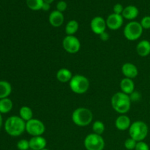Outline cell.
I'll return each mask as SVG.
<instances>
[{"label": "cell", "mask_w": 150, "mask_h": 150, "mask_svg": "<svg viewBox=\"0 0 150 150\" xmlns=\"http://www.w3.org/2000/svg\"><path fill=\"white\" fill-rule=\"evenodd\" d=\"M17 148L18 150H28L29 147V142L26 139H21L17 143Z\"/></svg>", "instance_id": "cell-27"}, {"label": "cell", "mask_w": 150, "mask_h": 150, "mask_svg": "<svg viewBox=\"0 0 150 150\" xmlns=\"http://www.w3.org/2000/svg\"><path fill=\"white\" fill-rule=\"evenodd\" d=\"M45 131V126L41 120L38 119H32L26 122V132L33 136H42Z\"/></svg>", "instance_id": "cell-8"}, {"label": "cell", "mask_w": 150, "mask_h": 150, "mask_svg": "<svg viewBox=\"0 0 150 150\" xmlns=\"http://www.w3.org/2000/svg\"><path fill=\"white\" fill-rule=\"evenodd\" d=\"M100 38L101 40H103V41L108 40V39L110 38L109 34L106 32H103L102 34H100Z\"/></svg>", "instance_id": "cell-33"}, {"label": "cell", "mask_w": 150, "mask_h": 150, "mask_svg": "<svg viewBox=\"0 0 150 150\" xmlns=\"http://www.w3.org/2000/svg\"><path fill=\"white\" fill-rule=\"evenodd\" d=\"M33 111L29 106L23 105L19 110V117L26 122L33 119Z\"/></svg>", "instance_id": "cell-22"}, {"label": "cell", "mask_w": 150, "mask_h": 150, "mask_svg": "<svg viewBox=\"0 0 150 150\" xmlns=\"http://www.w3.org/2000/svg\"><path fill=\"white\" fill-rule=\"evenodd\" d=\"M120 86L121 92L128 95H131L135 91V83L133 79L124 78L120 81Z\"/></svg>", "instance_id": "cell-16"}, {"label": "cell", "mask_w": 150, "mask_h": 150, "mask_svg": "<svg viewBox=\"0 0 150 150\" xmlns=\"http://www.w3.org/2000/svg\"><path fill=\"white\" fill-rule=\"evenodd\" d=\"M50 8H51V4L45 2L43 3L42 7V10H43V11H48L50 10Z\"/></svg>", "instance_id": "cell-34"}, {"label": "cell", "mask_w": 150, "mask_h": 150, "mask_svg": "<svg viewBox=\"0 0 150 150\" xmlns=\"http://www.w3.org/2000/svg\"><path fill=\"white\" fill-rule=\"evenodd\" d=\"M29 142V147L32 150H42L46 148L47 141L42 136H33Z\"/></svg>", "instance_id": "cell-14"}, {"label": "cell", "mask_w": 150, "mask_h": 150, "mask_svg": "<svg viewBox=\"0 0 150 150\" xmlns=\"http://www.w3.org/2000/svg\"><path fill=\"white\" fill-rule=\"evenodd\" d=\"M43 1H44V2L48 3V4H51V3L54 2V0H43Z\"/></svg>", "instance_id": "cell-36"}, {"label": "cell", "mask_w": 150, "mask_h": 150, "mask_svg": "<svg viewBox=\"0 0 150 150\" xmlns=\"http://www.w3.org/2000/svg\"><path fill=\"white\" fill-rule=\"evenodd\" d=\"M141 25L143 27L144 29H150V16H146L142 19L140 22Z\"/></svg>", "instance_id": "cell-28"}, {"label": "cell", "mask_w": 150, "mask_h": 150, "mask_svg": "<svg viewBox=\"0 0 150 150\" xmlns=\"http://www.w3.org/2000/svg\"><path fill=\"white\" fill-rule=\"evenodd\" d=\"M13 107V103L9 98L0 100V113L1 114H8Z\"/></svg>", "instance_id": "cell-21"}, {"label": "cell", "mask_w": 150, "mask_h": 150, "mask_svg": "<svg viewBox=\"0 0 150 150\" xmlns=\"http://www.w3.org/2000/svg\"><path fill=\"white\" fill-rule=\"evenodd\" d=\"M139 9L137 7L134 5H128L127 7H124L122 16L123 18H125L127 20L133 21L136 19L139 16Z\"/></svg>", "instance_id": "cell-17"}, {"label": "cell", "mask_w": 150, "mask_h": 150, "mask_svg": "<svg viewBox=\"0 0 150 150\" xmlns=\"http://www.w3.org/2000/svg\"><path fill=\"white\" fill-rule=\"evenodd\" d=\"M89 81L86 76L77 74L73 76L69 82V86L71 91L77 95L85 94L89 88Z\"/></svg>", "instance_id": "cell-5"}, {"label": "cell", "mask_w": 150, "mask_h": 150, "mask_svg": "<svg viewBox=\"0 0 150 150\" xmlns=\"http://www.w3.org/2000/svg\"><path fill=\"white\" fill-rule=\"evenodd\" d=\"M123 10H124V7H123L122 4H116L113 7V10H114V13H116V14H118V15H122V13Z\"/></svg>", "instance_id": "cell-31"}, {"label": "cell", "mask_w": 150, "mask_h": 150, "mask_svg": "<svg viewBox=\"0 0 150 150\" xmlns=\"http://www.w3.org/2000/svg\"><path fill=\"white\" fill-rule=\"evenodd\" d=\"M83 145L86 150H103L105 143L102 136L92 133L85 137Z\"/></svg>", "instance_id": "cell-7"}, {"label": "cell", "mask_w": 150, "mask_h": 150, "mask_svg": "<svg viewBox=\"0 0 150 150\" xmlns=\"http://www.w3.org/2000/svg\"><path fill=\"white\" fill-rule=\"evenodd\" d=\"M144 29L139 22L132 21L125 26L123 34L125 38L130 41L137 40L142 37Z\"/></svg>", "instance_id": "cell-6"}, {"label": "cell", "mask_w": 150, "mask_h": 150, "mask_svg": "<svg viewBox=\"0 0 150 150\" xmlns=\"http://www.w3.org/2000/svg\"><path fill=\"white\" fill-rule=\"evenodd\" d=\"M131 124V120L126 114H120L115 120L116 128L120 131L129 130Z\"/></svg>", "instance_id": "cell-13"}, {"label": "cell", "mask_w": 150, "mask_h": 150, "mask_svg": "<svg viewBox=\"0 0 150 150\" xmlns=\"http://www.w3.org/2000/svg\"><path fill=\"white\" fill-rule=\"evenodd\" d=\"M26 5L30 10L34 11L42 10V4H43V0H26Z\"/></svg>", "instance_id": "cell-24"}, {"label": "cell", "mask_w": 150, "mask_h": 150, "mask_svg": "<svg viewBox=\"0 0 150 150\" xmlns=\"http://www.w3.org/2000/svg\"><path fill=\"white\" fill-rule=\"evenodd\" d=\"M128 131L130 138L137 142H142L147 137L149 127L146 122L139 120L132 123Z\"/></svg>", "instance_id": "cell-4"}, {"label": "cell", "mask_w": 150, "mask_h": 150, "mask_svg": "<svg viewBox=\"0 0 150 150\" xmlns=\"http://www.w3.org/2000/svg\"><path fill=\"white\" fill-rule=\"evenodd\" d=\"M4 127L9 136L18 137L26 131V122L23 121L19 116H11L6 120Z\"/></svg>", "instance_id": "cell-1"}, {"label": "cell", "mask_w": 150, "mask_h": 150, "mask_svg": "<svg viewBox=\"0 0 150 150\" xmlns=\"http://www.w3.org/2000/svg\"><path fill=\"white\" fill-rule=\"evenodd\" d=\"M67 8V4L66 1L61 0V1H58V3L57 4V10L63 13V12L65 11Z\"/></svg>", "instance_id": "cell-29"}, {"label": "cell", "mask_w": 150, "mask_h": 150, "mask_svg": "<svg viewBox=\"0 0 150 150\" xmlns=\"http://www.w3.org/2000/svg\"><path fill=\"white\" fill-rule=\"evenodd\" d=\"M2 125H3V118L1 117V114L0 113V129L2 127Z\"/></svg>", "instance_id": "cell-35"}, {"label": "cell", "mask_w": 150, "mask_h": 150, "mask_svg": "<svg viewBox=\"0 0 150 150\" xmlns=\"http://www.w3.org/2000/svg\"><path fill=\"white\" fill-rule=\"evenodd\" d=\"M105 21H106L107 27L108 29L115 31L118 30L122 27L123 23H124V18L122 15L112 13L107 17Z\"/></svg>", "instance_id": "cell-10"}, {"label": "cell", "mask_w": 150, "mask_h": 150, "mask_svg": "<svg viewBox=\"0 0 150 150\" xmlns=\"http://www.w3.org/2000/svg\"><path fill=\"white\" fill-rule=\"evenodd\" d=\"M79 29V22L76 20H71L66 24L64 31L67 35H74Z\"/></svg>", "instance_id": "cell-23"}, {"label": "cell", "mask_w": 150, "mask_h": 150, "mask_svg": "<svg viewBox=\"0 0 150 150\" xmlns=\"http://www.w3.org/2000/svg\"><path fill=\"white\" fill-rule=\"evenodd\" d=\"M11 92V84L7 81H0V100L8 98Z\"/></svg>", "instance_id": "cell-20"}, {"label": "cell", "mask_w": 150, "mask_h": 150, "mask_svg": "<svg viewBox=\"0 0 150 150\" xmlns=\"http://www.w3.org/2000/svg\"><path fill=\"white\" fill-rule=\"evenodd\" d=\"M122 73L124 75L125 78L133 79L139 75V70L133 63L126 62L122 67Z\"/></svg>", "instance_id": "cell-12"}, {"label": "cell", "mask_w": 150, "mask_h": 150, "mask_svg": "<svg viewBox=\"0 0 150 150\" xmlns=\"http://www.w3.org/2000/svg\"><path fill=\"white\" fill-rule=\"evenodd\" d=\"M42 150H49V149H47V148H45V149H42Z\"/></svg>", "instance_id": "cell-37"}, {"label": "cell", "mask_w": 150, "mask_h": 150, "mask_svg": "<svg viewBox=\"0 0 150 150\" xmlns=\"http://www.w3.org/2000/svg\"><path fill=\"white\" fill-rule=\"evenodd\" d=\"M93 114L89 108L80 107L73 111L72 121L79 127H86L92 122Z\"/></svg>", "instance_id": "cell-3"}, {"label": "cell", "mask_w": 150, "mask_h": 150, "mask_svg": "<svg viewBox=\"0 0 150 150\" xmlns=\"http://www.w3.org/2000/svg\"><path fill=\"white\" fill-rule=\"evenodd\" d=\"M62 47L68 54H74L81 49V42L75 35H67L62 40Z\"/></svg>", "instance_id": "cell-9"}, {"label": "cell", "mask_w": 150, "mask_h": 150, "mask_svg": "<svg viewBox=\"0 0 150 150\" xmlns=\"http://www.w3.org/2000/svg\"><path fill=\"white\" fill-rule=\"evenodd\" d=\"M136 52L140 57H145L150 54V42L146 40H141L136 45Z\"/></svg>", "instance_id": "cell-18"}, {"label": "cell", "mask_w": 150, "mask_h": 150, "mask_svg": "<svg viewBox=\"0 0 150 150\" xmlns=\"http://www.w3.org/2000/svg\"><path fill=\"white\" fill-rule=\"evenodd\" d=\"M72 72L67 68H61L57 71L56 77L57 79L61 83H67L70 82L71 79L73 78Z\"/></svg>", "instance_id": "cell-19"}, {"label": "cell", "mask_w": 150, "mask_h": 150, "mask_svg": "<svg viewBox=\"0 0 150 150\" xmlns=\"http://www.w3.org/2000/svg\"><path fill=\"white\" fill-rule=\"evenodd\" d=\"M113 109L120 114H126L131 107V99L130 95L118 92L114 94L111 99Z\"/></svg>", "instance_id": "cell-2"}, {"label": "cell", "mask_w": 150, "mask_h": 150, "mask_svg": "<svg viewBox=\"0 0 150 150\" xmlns=\"http://www.w3.org/2000/svg\"><path fill=\"white\" fill-rule=\"evenodd\" d=\"M134 150H149V146L146 142L142 141V142H137Z\"/></svg>", "instance_id": "cell-30"}, {"label": "cell", "mask_w": 150, "mask_h": 150, "mask_svg": "<svg viewBox=\"0 0 150 150\" xmlns=\"http://www.w3.org/2000/svg\"><path fill=\"white\" fill-rule=\"evenodd\" d=\"M136 144H137V142H136L134 139H133L132 138L130 137L125 141L124 145L126 149L134 150L135 148H136Z\"/></svg>", "instance_id": "cell-26"}, {"label": "cell", "mask_w": 150, "mask_h": 150, "mask_svg": "<svg viewBox=\"0 0 150 150\" xmlns=\"http://www.w3.org/2000/svg\"><path fill=\"white\" fill-rule=\"evenodd\" d=\"M48 21L49 23L54 27H59L63 24L64 21V17L63 13L58 11V10H54L51 12L48 17Z\"/></svg>", "instance_id": "cell-15"}, {"label": "cell", "mask_w": 150, "mask_h": 150, "mask_svg": "<svg viewBox=\"0 0 150 150\" xmlns=\"http://www.w3.org/2000/svg\"><path fill=\"white\" fill-rule=\"evenodd\" d=\"M107 25L105 19L101 16H96L93 18L90 22L91 30L96 35H100L105 32Z\"/></svg>", "instance_id": "cell-11"}, {"label": "cell", "mask_w": 150, "mask_h": 150, "mask_svg": "<svg viewBox=\"0 0 150 150\" xmlns=\"http://www.w3.org/2000/svg\"><path fill=\"white\" fill-rule=\"evenodd\" d=\"M105 124L102 121H95L92 124V131L94 133L102 136L103 133L105 132Z\"/></svg>", "instance_id": "cell-25"}, {"label": "cell", "mask_w": 150, "mask_h": 150, "mask_svg": "<svg viewBox=\"0 0 150 150\" xmlns=\"http://www.w3.org/2000/svg\"><path fill=\"white\" fill-rule=\"evenodd\" d=\"M130 98L131 99V101H138L141 100V95L138 92H133L131 95H130Z\"/></svg>", "instance_id": "cell-32"}]
</instances>
